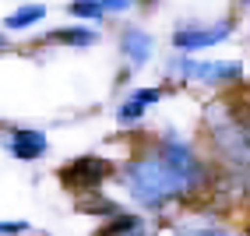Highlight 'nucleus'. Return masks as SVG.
<instances>
[{"label": "nucleus", "mask_w": 250, "mask_h": 236, "mask_svg": "<svg viewBox=\"0 0 250 236\" xmlns=\"http://www.w3.org/2000/svg\"><path fill=\"white\" fill-rule=\"evenodd\" d=\"M120 49H124V57L130 64L141 67L148 57H152V39H148V32H141V28H127L124 39H120Z\"/></svg>", "instance_id": "obj_7"}, {"label": "nucleus", "mask_w": 250, "mask_h": 236, "mask_svg": "<svg viewBox=\"0 0 250 236\" xmlns=\"http://www.w3.org/2000/svg\"><path fill=\"white\" fill-rule=\"evenodd\" d=\"M152 103H159V92H155V88H141V92H134V95H130L127 103L120 106V120H124V124L138 120V116H141L148 106H152Z\"/></svg>", "instance_id": "obj_8"}, {"label": "nucleus", "mask_w": 250, "mask_h": 236, "mask_svg": "<svg viewBox=\"0 0 250 236\" xmlns=\"http://www.w3.org/2000/svg\"><path fill=\"white\" fill-rule=\"evenodd\" d=\"M229 21H222V25H211V28H183V32H176V46L180 49H201V46H215V43H222L226 36H229Z\"/></svg>", "instance_id": "obj_5"}, {"label": "nucleus", "mask_w": 250, "mask_h": 236, "mask_svg": "<svg viewBox=\"0 0 250 236\" xmlns=\"http://www.w3.org/2000/svg\"><path fill=\"white\" fill-rule=\"evenodd\" d=\"M7 148L14 151L18 159H39L42 151H46V134L42 130H14L11 134V141H7Z\"/></svg>", "instance_id": "obj_6"}, {"label": "nucleus", "mask_w": 250, "mask_h": 236, "mask_svg": "<svg viewBox=\"0 0 250 236\" xmlns=\"http://www.w3.org/2000/svg\"><path fill=\"white\" fill-rule=\"evenodd\" d=\"M103 7H109V11H124V7H130V0H99Z\"/></svg>", "instance_id": "obj_13"}, {"label": "nucleus", "mask_w": 250, "mask_h": 236, "mask_svg": "<svg viewBox=\"0 0 250 236\" xmlns=\"http://www.w3.org/2000/svg\"><path fill=\"white\" fill-rule=\"evenodd\" d=\"M124 180H127L130 194H134V197L141 201V205H159V201L176 197V194L187 191L183 176H180V173L173 170V166L162 159V155L141 159V162H130Z\"/></svg>", "instance_id": "obj_1"}, {"label": "nucleus", "mask_w": 250, "mask_h": 236, "mask_svg": "<svg viewBox=\"0 0 250 236\" xmlns=\"http://www.w3.org/2000/svg\"><path fill=\"white\" fill-rule=\"evenodd\" d=\"M25 222H0V233H21Z\"/></svg>", "instance_id": "obj_14"}, {"label": "nucleus", "mask_w": 250, "mask_h": 236, "mask_svg": "<svg viewBox=\"0 0 250 236\" xmlns=\"http://www.w3.org/2000/svg\"><path fill=\"white\" fill-rule=\"evenodd\" d=\"M0 46H4V39H0Z\"/></svg>", "instance_id": "obj_15"}, {"label": "nucleus", "mask_w": 250, "mask_h": 236, "mask_svg": "<svg viewBox=\"0 0 250 236\" xmlns=\"http://www.w3.org/2000/svg\"><path fill=\"white\" fill-rule=\"evenodd\" d=\"M159 155L166 159L173 166V170L183 176V183H187V187H194V180L201 176V166H197V159H194V151L187 148V145H180V141H169V145H162V151Z\"/></svg>", "instance_id": "obj_3"}, {"label": "nucleus", "mask_w": 250, "mask_h": 236, "mask_svg": "<svg viewBox=\"0 0 250 236\" xmlns=\"http://www.w3.org/2000/svg\"><path fill=\"white\" fill-rule=\"evenodd\" d=\"M109 176V162L106 159H95V155H85V159H74L60 170V183L71 191H92L99 187Z\"/></svg>", "instance_id": "obj_2"}, {"label": "nucleus", "mask_w": 250, "mask_h": 236, "mask_svg": "<svg viewBox=\"0 0 250 236\" xmlns=\"http://www.w3.org/2000/svg\"><path fill=\"white\" fill-rule=\"evenodd\" d=\"M113 236H155V233H152V226H148V222H138V218H130V222H127L124 229H116Z\"/></svg>", "instance_id": "obj_12"}, {"label": "nucleus", "mask_w": 250, "mask_h": 236, "mask_svg": "<svg viewBox=\"0 0 250 236\" xmlns=\"http://www.w3.org/2000/svg\"><path fill=\"white\" fill-rule=\"evenodd\" d=\"M71 11L78 14V18H99V11H103V4L99 0H74Z\"/></svg>", "instance_id": "obj_11"}, {"label": "nucleus", "mask_w": 250, "mask_h": 236, "mask_svg": "<svg viewBox=\"0 0 250 236\" xmlns=\"http://www.w3.org/2000/svg\"><path fill=\"white\" fill-rule=\"evenodd\" d=\"M243 4H250V0H243Z\"/></svg>", "instance_id": "obj_16"}, {"label": "nucleus", "mask_w": 250, "mask_h": 236, "mask_svg": "<svg viewBox=\"0 0 250 236\" xmlns=\"http://www.w3.org/2000/svg\"><path fill=\"white\" fill-rule=\"evenodd\" d=\"M42 14H46V7H42V4H28V7H18V11H14L4 25H7V28H25V25H36Z\"/></svg>", "instance_id": "obj_9"}, {"label": "nucleus", "mask_w": 250, "mask_h": 236, "mask_svg": "<svg viewBox=\"0 0 250 236\" xmlns=\"http://www.w3.org/2000/svg\"><path fill=\"white\" fill-rule=\"evenodd\" d=\"M49 39H57V43H74V46H88V43H95V32H88V28H63V32H53Z\"/></svg>", "instance_id": "obj_10"}, {"label": "nucleus", "mask_w": 250, "mask_h": 236, "mask_svg": "<svg viewBox=\"0 0 250 236\" xmlns=\"http://www.w3.org/2000/svg\"><path fill=\"white\" fill-rule=\"evenodd\" d=\"M176 71L187 78H201V81H229L240 78V64H197V60H176Z\"/></svg>", "instance_id": "obj_4"}]
</instances>
